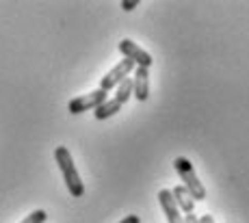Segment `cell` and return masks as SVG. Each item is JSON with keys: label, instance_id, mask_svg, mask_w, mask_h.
Returning a JSON list of instances; mask_svg holds the SVG:
<instances>
[{"label": "cell", "instance_id": "cell-1", "mask_svg": "<svg viewBox=\"0 0 249 223\" xmlns=\"http://www.w3.org/2000/svg\"><path fill=\"white\" fill-rule=\"evenodd\" d=\"M54 160L59 165L61 173H63V180H65V187H68L70 195L71 197H83L85 195V184L80 180V173L74 165V158H71L70 150L65 145H59L54 150Z\"/></svg>", "mask_w": 249, "mask_h": 223}, {"label": "cell", "instance_id": "cell-2", "mask_svg": "<svg viewBox=\"0 0 249 223\" xmlns=\"http://www.w3.org/2000/svg\"><path fill=\"white\" fill-rule=\"evenodd\" d=\"M174 167H176V172H178L180 180H182V187L191 193V197H193L195 202H204L206 199V189H204L202 180H197V173H195L191 160L184 158V156H178V158L174 160Z\"/></svg>", "mask_w": 249, "mask_h": 223}, {"label": "cell", "instance_id": "cell-3", "mask_svg": "<svg viewBox=\"0 0 249 223\" xmlns=\"http://www.w3.org/2000/svg\"><path fill=\"white\" fill-rule=\"evenodd\" d=\"M137 65L132 63L130 59H122L117 65L108 72L107 76H102V80H100V89H104V91H115V89L119 87V85L124 83L126 78H130V74L135 72Z\"/></svg>", "mask_w": 249, "mask_h": 223}, {"label": "cell", "instance_id": "cell-4", "mask_svg": "<svg viewBox=\"0 0 249 223\" xmlns=\"http://www.w3.org/2000/svg\"><path fill=\"white\" fill-rule=\"evenodd\" d=\"M107 100H108V93L98 87L95 91H89V93H85V96L70 100L68 111L71 115H80V113H85V111H95V108H98L100 104H104Z\"/></svg>", "mask_w": 249, "mask_h": 223}, {"label": "cell", "instance_id": "cell-5", "mask_svg": "<svg viewBox=\"0 0 249 223\" xmlns=\"http://www.w3.org/2000/svg\"><path fill=\"white\" fill-rule=\"evenodd\" d=\"M119 52H122L126 59H130L137 68L150 69L152 63H154V59H152L150 52H145L141 46H137L132 39H122V41H119Z\"/></svg>", "mask_w": 249, "mask_h": 223}, {"label": "cell", "instance_id": "cell-6", "mask_svg": "<svg viewBox=\"0 0 249 223\" xmlns=\"http://www.w3.org/2000/svg\"><path fill=\"white\" fill-rule=\"evenodd\" d=\"M159 202H160V208L167 217V223H184V215L180 212L178 204H176L174 195H171L169 189H162L159 191Z\"/></svg>", "mask_w": 249, "mask_h": 223}, {"label": "cell", "instance_id": "cell-7", "mask_svg": "<svg viewBox=\"0 0 249 223\" xmlns=\"http://www.w3.org/2000/svg\"><path fill=\"white\" fill-rule=\"evenodd\" d=\"M132 96L139 102H145L150 98V69L135 68V78H132Z\"/></svg>", "mask_w": 249, "mask_h": 223}, {"label": "cell", "instance_id": "cell-8", "mask_svg": "<svg viewBox=\"0 0 249 223\" xmlns=\"http://www.w3.org/2000/svg\"><path fill=\"white\" fill-rule=\"evenodd\" d=\"M171 195H174L176 204H178L180 212H184V215H193V210H195V199L191 197V193L186 191L182 184H178L176 189H171Z\"/></svg>", "mask_w": 249, "mask_h": 223}, {"label": "cell", "instance_id": "cell-9", "mask_svg": "<svg viewBox=\"0 0 249 223\" xmlns=\"http://www.w3.org/2000/svg\"><path fill=\"white\" fill-rule=\"evenodd\" d=\"M119 111H122V104H119L115 98H111V100H107L104 104H100V106L95 108V111H93V117H95L98 121H102V120H108V117L117 115Z\"/></svg>", "mask_w": 249, "mask_h": 223}, {"label": "cell", "instance_id": "cell-10", "mask_svg": "<svg viewBox=\"0 0 249 223\" xmlns=\"http://www.w3.org/2000/svg\"><path fill=\"white\" fill-rule=\"evenodd\" d=\"M130 98H132V78H126L117 89H115V100L124 106Z\"/></svg>", "mask_w": 249, "mask_h": 223}, {"label": "cell", "instance_id": "cell-11", "mask_svg": "<svg viewBox=\"0 0 249 223\" xmlns=\"http://www.w3.org/2000/svg\"><path fill=\"white\" fill-rule=\"evenodd\" d=\"M46 219H48V212L39 208V210H33L31 215H26L20 223H46Z\"/></svg>", "mask_w": 249, "mask_h": 223}, {"label": "cell", "instance_id": "cell-12", "mask_svg": "<svg viewBox=\"0 0 249 223\" xmlns=\"http://www.w3.org/2000/svg\"><path fill=\"white\" fill-rule=\"evenodd\" d=\"M135 7H139V0H124V2H122L124 11H132Z\"/></svg>", "mask_w": 249, "mask_h": 223}, {"label": "cell", "instance_id": "cell-13", "mask_svg": "<svg viewBox=\"0 0 249 223\" xmlns=\"http://www.w3.org/2000/svg\"><path fill=\"white\" fill-rule=\"evenodd\" d=\"M119 223H141V219H139V217H137V215H128V217H126V219H122V221H119Z\"/></svg>", "mask_w": 249, "mask_h": 223}, {"label": "cell", "instance_id": "cell-14", "mask_svg": "<svg viewBox=\"0 0 249 223\" xmlns=\"http://www.w3.org/2000/svg\"><path fill=\"white\" fill-rule=\"evenodd\" d=\"M197 219H199V223H214L213 215H202V217H197Z\"/></svg>", "mask_w": 249, "mask_h": 223}, {"label": "cell", "instance_id": "cell-15", "mask_svg": "<svg viewBox=\"0 0 249 223\" xmlns=\"http://www.w3.org/2000/svg\"><path fill=\"white\" fill-rule=\"evenodd\" d=\"M184 223H199V219L195 215H186L184 217Z\"/></svg>", "mask_w": 249, "mask_h": 223}]
</instances>
